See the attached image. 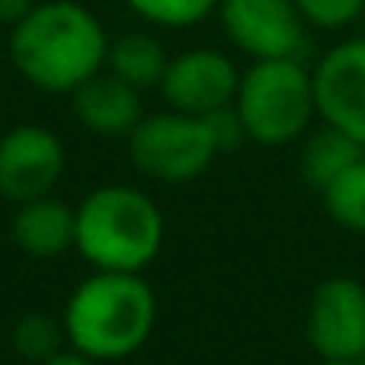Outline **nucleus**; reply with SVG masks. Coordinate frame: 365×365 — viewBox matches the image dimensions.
I'll return each instance as SVG.
<instances>
[{"label":"nucleus","instance_id":"nucleus-1","mask_svg":"<svg viewBox=\"0 0 365 365\" xmlns=\"http://www.w3.org/2000/svg\"><path fill=\"white\" fill-rule=\"evenodd\" d=\"M109 36L74 0H42L10 29V61L42 93H74L106 68Z\"/></svg>","mask_w":365,"mask_h":365},{"label":"nucleus","instance_id":"nucleus-2","mask_svg":"<svg viewBox=\"0 0 365 365\" xmlns=\"http://www.w3.org/2000/svg\"><path fill=\"white\" fill-rule=\"evenodd\" d=\"M64 334L71 349L93 362H119L135 356L154 334L158 295L141 272L93 269L64 304Z\"/></svg>","mask_w":365,"mask_h":365},{"label":"nucleus","instance_id":"nucleus-3","mask_svg":"<svg viewBox=\"0 0 365 365\" xmlns=\"http://www.w3.org/2000/svg\"><path fill=\"white\" fill-rule=\"evenodd\" d=\"M164 234L160 205L135 186L109 182L77 205L74 247L93 269L145 272L158 259Z\"/></svg>","mask_w":365,"mask_h":365},{"label":"nucleus","instance_id":"nucleus-4","mask_svg":"<svg viewBox=\"0 0 365 365\" xmlns=\"http://www.w3.org/2000/svg\"><path fill=\"white\" fill-rule=\"evenodd\" d=\"M234 109L253 145L285 148L304 138L317 119L311 68L302 58L253 61L240 71Z\"/></svg>","mask_w":365,"mask_h":365},{"label":"nucleus","instance_id":"nucleus-5","mask_svg":"<svg viewBox=\"0 0 365 365\" xmlns=\"http://www.w3.org/2000/svg\"><path fill=\"white\" fill-rule=\"evenodd\" d=\"M128 154L138 173L158 182H192L218 158L205 122L177 109L145 115L128 135Z\"/></svg>","mask_w":365,"mask_h":365},{"label":"nucleus","instance_id":"nucleus-6","mask_svg":"<svg viewBox=\"0 0 365 365\" xmlns=\"http://www.w3.org/2000/svg\"><path fill=\"white\" fill-rule=\"evenodd\" d=\"M218 19L227 42L253 61L302 58L308 23L292 0H221Z\"/></svg>","mask_w":365,"mask_h":365},{"label":"nucleus","instance_id":"nucleus-7","mask_svg":"<svg viewBox=\"0 0 365 365\" xmlns=\"http://www.w3.org/2000/svg\"><path fill=\"white\" fill-rule=\"evenodd\" d=\"M304 336L317 359H365V285L330 276L314 289L304 314Z\"/></svg>","mask_w":365,"mask_h":365},{"label":"nucleus","instance_id":"nucleus-8","mask_svg":"<svg viewBox=\"0 0 365 365\" xmlns=\"http://www.w3.org/2000/svg\"><path fill=\"white\" fill-rule=\"evenodd\" d=\"M317 119L365 148V36L327 48L311 68Z\"/></svg>","mask_w":365,"mask_h":365},{"label":"nucleus","instance_id":"nucleus-9","mask_svg":"<svg viewBox=\"0 0 365 365\" xmlns=\"http://www.w3.org/2000/svg\"><path fill=\"white\" fill-rule=\"evenodd\" d=\"M68 164L64 145L51 128L23 122L0 138V195L10 202H29L51 195Z\"/></svg>","mask_w":365,"mask_h":365},{"label":"nucleus","instance_id":"nucleus-10","mask_svg":"<svg viewBox=\"0 0 365 365\" xmlns=\"http://www.w3.org/2000/svg\"><path fill=\"white\" fill-rule=\"evenodd\" d=\"M240 71L218 48H186L170 58L160 81L164 103L186 115H208L234 103Z\"/></svg>","mask_w":365,"mask_h":365},{"label":"nucleus","instance_id":"nucleus-11","mask_svg":"<svg viewBox=\"0 0 365 365\" xmlns=\"http://www.w3.org/2000/svg\"><path fill=\"white\" fill-rule=\"evenodd\" d=\"M71 109H74L77 122L100 138H128L135 125L145 119L141 90L128 87L115 74H103V71L71 93Z\"/></svg>","mask_w":365,"mask_h":365},{"label":"nucleus","instance_id":"nucleus-12","mask_svg":"<svg viewBox=\"0 0 365 365\" xmlns=\"http://www.w3.org/2000/svg\"><path fill=\"white\" fill-rule=\"evenodd\" d=\"M77 234V208L55 195H38V199L19 202L10 221V237L23 253L36 259L61 257L74 247Z\"/></svg>","mask_w":365,"mask_h":365},{"label":"nucleus","instance_id":"nucleus-13","mask_svg":"<svg viewBox=\"0 0 365 365\" xmlns=\"http://www.w3.org/2000/svg\"><path fill=\"white\" fill-rule=\"evenodd\" d=\"M359 158H365V148L359 141H353L349 135H343L340 128L321 122L317 128H311L304 135L302 145V177L311 189L324 192L343 170L356 164Z\"/></svg>","mask_w":365,"mask_h":365},{"label":"nucleus","instance_id":"nucleus-14","mask_svg":"<svg viewBox=\"0 0 365 365\" xmlns=\"http://www.w3.org/2000/svg\"><path fill=\"white\" fill-rule=\"evenodd\" d=\"M167 64H170V55L164 51L160 38H154L151 32H128V36H119L109 42V74H115L135 90L160 87Z\"/></svg>","mask_w":365,"mask_h":365},{"label":"nucleus","instance_id":"nucleus-15","mask_svg":"<svg viewBox=\"0 0 365 365\" xmlns=\"http://www.w3.org/2000/svg\"><path fill=\"white\" fill-rule=\"evenodd\" d=\"M13 353L26 362H45L51 356H58L68 343V334H64V321L55 314H45V311H29L23 314L16 324H13Z\"/></svg>","mask_w":365,"mask_h":365},{"label":"nucleus","instance_id":"nucleus-16","mask_svg":"<svg viewBox=\"0 0 365 365\" xmlns=\"http://www.w3.org/2000/svg\"><path fill=\"white\" fill-rule=\"evenodd\" d=\"M330 221L353 234H365V158L330 182L321 192Z\"/></svg>","mask_w":365,"mask_h":365},{"label":"nucleus","instance_id":"nucleus-17","mask_svg":"<svg viewBox=\"0 0 365 365\" xmlns=\"http://www.w3.org/2000/svg\"><path fill=\"white\" fill-rule=\"evenodd\" d=\"M218 4L221 0H125L135 16L160 29H192L218 13Z\"/></svg>","mask_w":365,"mask_h":365},{"label":"nucleus","instance_id":"nucleus-18","mask_svg":"<svg viewBox=\"0 0 365 365\" xmlns=\"http://www.w3.org/2000/svg\"><path fill=\"white\" fill-rule=\"evenodd\" d=\"M311 29L340 32L365 13V0H292Z\"/></svg>","mask_w":365,"mask_h":365},{"label":"nucleus","instance_id":"nucleus-19","mask_svg":"<svg viewBox=\"0 0 365 365\" xmlns=\"http://www.w3.org/2000/svg\"><path fill=\"white\" fill-rule=\"evenodd\" d=\"M202 122H205L208 135H212V145H215L218 154H231V151H237L244 141H250L247 138L244 122H240V115H237V109H234V103L225 106V109H215V113L202 115Z\"/></svg>","mask_w":365,"mask_h":365},{"label":"nucleus","instance_id":"nucleus-20","mask_svg":"<svg viewBox=\"0 0 365 365\" xmlns=\"http://www.w3.org/2000/svg\"><path fill=\"white\" fill-rule=\"evenodd\" d=\"M36 4L38 0H0V26H10L13 29Z\"/></svg>","mask_w":365,"mask_h":365},{"label":"nucleus","instance_id":"nucleus-21","mask_svg":"<svg viewBox=\"0 0 365 365\" xmlns=\"http://www.w3.org/2000/svg\"><path fill=\"white\" fill-rule=\"evenodd\" d=\"M38 365H100V362H93L90 356L77 353V349H61L58 356H51V359L38 362Z\"/></svg>","mask_w":365,"mask_h":365},{"label":"nucleus","instance_id":"nucleus-22","mask_svg":"<svg viewBox=\"0 0 365 365\" xmlns=\"http://www.w3.org/2000/svg\"><path fill=\"white\" fill-rule=\"evenodd\" d=\"M317 365H365V359H321Z\"/></svg>","mask_w":365,"mask_h":365}]
</instances>
